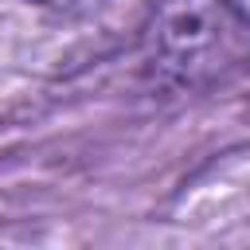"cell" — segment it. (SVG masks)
<instances>
[{
	"label": "cell",
	"mask_w": 250,
	"mask_h": 250,
	"mask_svg": "<svg viewBox=\"0 0 250 250\" xmlns=\"http://www.w3.org/2000/svg\"><path fill=\"white\" fill-rule=\"evenodd\" d=\"M137 47L152 86L219 90L250 70V8L242 0H156Z\"/></svg>",
	"instance_id": "1"
},
{
	"label": "cell",
	"mask_w": 250,
	"mask_h": 250,
	"mask_svg": "<svg viewBox=\"0 0 250 250\" xmlns=\"http://www.w3.org/2000/svg\"><path fill=\"white\" fill-rule=\"evenodd\" d=\"M27 4H35V8L59 16V20H86V16L105 12L113 0H27Z\"/></svg>",
	"instance_id": "2"
}]
</instances>
